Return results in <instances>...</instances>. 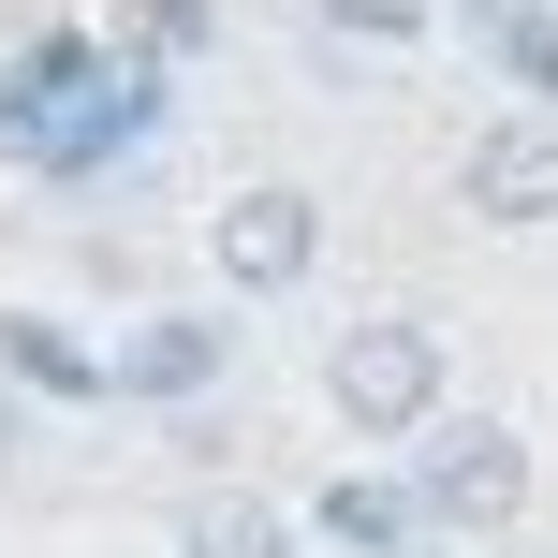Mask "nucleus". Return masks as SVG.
<instances>
[{
  "label": "nucleus",
  "mask_w": 558,
  "mask_h": 558,
  "mask_svg": "<svg viewBox=\"0 0 558 558\" xmlns=\"http://www.w3.org/2000/svg\"><path fill=\"white\" fill-rule=\"evenodd\" d=\"M441 324H412V308H383V324L324 338V412L353 426V441H412L426 412H441Z\"/></svg>",
  "instance_id": "1"
},
{
  "label": "nucleus",
  "mask_w": 558,
  "mask_h": 558,
  "mask_svg": "<svg viewBox=\"0 0 558 558\" xmlns=\"http://www.w3.org/2000/svg\"><path fill=\"white\" fill-rule=\"evenodd\" d=\"M397 485H412L426 530H514V514H530V441H514L500 412H426Z\"/></svg>",
  "instance_id": "2"
},
{
  "label": "nucleus",
  "mask_w": 558,
  "mask_h": 558,
  "mask_svg": "<svg viewBox=\"0 0 558 558\" xmlns=\"http://www.w3.org/2000/svg\"><path fill=\"white\" fill-rule=\"evenodd\" d=\"M206 251H221V279H235V294H294V279L324 265V206H308L294 177H251V192L206 221Z\"/></svg>",
  "instance_id": "3"
},
{
  "label": "nucleus",
  "mask_w": 558,
  "mask_h": 558,
  "mask_svg": "<svg viewBox=\"0 0 558 558\" xmlns=\"http://www.w3.org/2000/svg\"><path fill=\"white\" fill-rule=\"evenodd\" d=\"M104 367H118V397H147V412H206L221 367H235V324H206V308H147Z\"/></svg>",
  "instance_id": "4"
},
{
  "label": "nucleus",
  "mask_w": 558,
  "mask_h": 558,
  "mask_svg": "<svg viewBox=\"0 0 558 558\" xmlns=\"http://www.w3.org/2000/svg\"><path fill=\"white\" fill-rule=\"evenodd\" d=\"M456 192H471V221H500V235L558 221V118H500V133H471Z\"/></svg>",
  "instance_id": "5"
},
{
  "label": "nucleus",
  "mask_w": 558,
  "mask_h": 558,
  "mask_svg": "<svg viewBox=\"0 0 558 558\" xmlns=\"http://www.w3.org/2000/svg\"><path fill=\"white\" fill-rule=\"evenodd\" d=\"M0 383H15V397H74V412H88V397H118V367L88 353L59 308H0Z\"/></svg>",
  "instance_id": "6"
},
{
  "label": "nucleus",
  "mask_w": 558,
  "mask_h": 558,
  "mask_svg": "<svg viewBox=\"0 0 558 558\" xmlns=\"http://www.w3.org/2000/svg\"><path fill=\"white\" fill-rule=\"evenodd\" d=\"M308 530H324V544H353V558H412V544H426V514H412V485L338 471L324 500H308Z\"/></svg>",
  "instance_id": "7"
},
{
  "label": "nucleus",
  "mask_w": 558,
  "mask_h": 558,
  "mask_svg": "<svg viewBox=\"0 0 558 558\" xmlns=\"http://www.w3.org/2000/svg\"><path fill=\"white\" fill-rule=\"evenodd\" d=\"M177 558H294V514L251 500V485H206V500L177 514Z\"/></svg>",
  "instance_id": "8"
},
{
  "label": "nucleus",
  "mask_w": 558,
  "mask_h": 558,
  "mask_svg": "<svg viewBox=\"0 0 558 558\" xmlns=\"http://www.w3.org/2000/svg\"><path fill=\"white\" fill-rule=\"evenodd\" d=\"M206 29H221V0H133V74H162V59H192Z\"/></svg>",
  "instance_id": "9"
},
{
  "label": "nucleus",
  "mask_w": 558,
  "mask_h": 558,
  "mask_svg": "<svg viewBox=\"0 0 558 558\" xmlns=\"http://www.w3.org/2000/svg\"><path fill=\"white\" fill-rule=\"evenodd\" d=\"M324 29H353V45H426V0H324Z\"/></svg>",
  "instance_id": "10"
},
{
  "label": "nucleus",
  "mask_w": 558,
  "mask_h": 558,
  "mask_svg": "<svg viewBox=\"0 0 558 558\" xmlns=\"http://www.w3.org/2000/svg\"><path fill=\"white\" fill-rule=\"evenodd\" d=\"M500 74H514V88H544V104H558V15H530V29H500Z\"/></svg>",
  "instance_id": "11"
},
{
  "label": "nucleus",
  "mask_w": 558,
  "mask_h": 558,
  "mask_svg": "<svg viewBox=\"0 0 558 558\" xmlns=\"http://www.w3.org/2000/svg\"><path fill=\"white\" fill-rule=\"evenodd\" d=\"M15 441H29V397H15V383H0V471H15Z\"/></svg>",
  "instance_id": "12"
},
{
  "label": "nucleus",
  "mask_w": 558,
  "mask_h": 558,
  "mask_svg": "<svg viewBox=\"0 0 558 558\" xmlns=\"http://www.w3.org/2000/svg\"><path fill=\"white\" fill-rule=\"evenodd\" d=\"M471 15H485V29H530V15H558V0H471Z\"/></svg>",
  "instance_id": "13"
},
{
  "label": "nucleus",
  "mask_w": 558,
  "mask_h": 558,
  "mask_svg": "<svg viewBox=\"0 0 558 558\" xmlns=\"http://www.w3.org/2000/svg\"><path fill=\"white\" fill-rule=\"evenodd\" d=\"M412 558H456V544H412Z\"/></svg>",
  "instance_id": "14"
}]
</instances>
